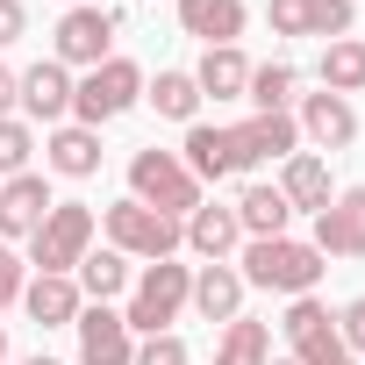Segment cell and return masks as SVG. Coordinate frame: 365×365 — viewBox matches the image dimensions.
Returning a JSON list of instances; mask_svg holds the SVG:
<instances>
[{"mask_svg":"<svg viewBox=\"0 0 365 365\" xmlns=\"http://www.w3.org/2000/svg\"><path fill=\"white\" fill-rule=\"evenodd\" d=\"M294 129H301L315 150H351V143H358V108H351L344 93H308L301 115H294Z\"/></svg>","mask_w":365,"mask_h":365,"instance_id":"13","label":"cell"},{"mask_svg":"<svg viewBox=\"0 0 365 365\" xmlns=\"http://www.w3.org/2000/svg\"><path fill=\"white\" fill-rule=\"evenodd\" d=\"M108 43H115V15H108V8H65V22H58V65H65V72H72V65H86V72L108 65V58H115Z\"/></svg>","mask_w":365,"mask_h":365,"instance_id":"10","label":"cell"},{"mask_svg":"<svg viewBox=\"0 0 365 365\" xmlns=\"http://www.w3.org/2000/svg\"><path fill=\"white\" fill-rule=\"evenodd\" d=\"M187 308H201V322H237L244 315V272L237 265H201Z\"/></svg>","mask_w":365,"mask_h":365,"instance_id":"18","label":"cell"},{"mask_svg":"<svg viewBox=\"0 0 365 365\" xmlns=\"http://www.w3.org/2000/svg\"><path fill=\"white\" fill-rule=\"evenodd\" d=\"M187 294H194V272H187V265H172V258L143 265V272L129 279V308H122L129 336H165V329L179 322V308H187Z\"/></svg>","mask_w":365,"mask_h":365,"instance_id":"3","label":"cell"},{"mask_svg":"<svg viewBox=\"0 0 365 365\" xmlns=\"http://www.w3.org/2000/svg\"><path fill=\"white\" fill-rule=\"evenodd\" d=\"M22 365H58V358H22Z\"/></svg>","mask_w":365,"mask_h":365,"instance_id":"37","label":"cell"},{"mask_svg":"<svg viewBox=\"0 0 365 365\" xmlns=\"http://www.w3.org/2000/svg\"><path fill=\"white\" fill-rule=\"evenodd\" d=\"M315 79H322V93H365V43L358 36H336V43H322V58H315Z\"/></svg>","mask_w":365,"mask_h":365,"instance_id":"23","label":"cell"},{"mask_svg":"<svg viewBox=\"0 0 365 365\" xmlns=\"http://www.w3.org/2000/svg\"><path fill=\"white\" fill-rule=\"evenodd\" d=\"M72 8H79V0H72Z\"/></svg>","mask_w":365,"mask_h":365,"instance_id":"39","label":"cell"},{"mask_svg":"<svg viewBox=\"0 0 365 365\" xmlns=\"http://www.w3.org/2000/svg\"><path fill=\"white\" fill-rule=\"evenodd\" d=\"M322 258H365V187H344L322 215H315V237H308Z\"/></svg>","mask_w":365,"mask_h":365,"instance_id":"12","label":"cell"},{"mask_svg":"<svg viewBox=\"0 0 365 365\" xmlns=\"http://www.w3.org/2000/svg\"><path fill=\"white\" fill-rule=\"evenodd\" d=\"M15 86H22V108H29V122H65L72 115V72L58 65V58H43V65H29V72H15Z\"/></svg>","mask_w":365,"mask_h":365,"instance_id":"16","label":"cell"},{"mask_svg":"<svg viewBox=\"0 0 365 365\" xmlns=\"http://www.w3.org/2000/svg\"><path fill=\"white\" fill-rule=\"evenodd\" d=\"M230 208H237V230L244 237H287V222H294V208L279 201V187H244Z\"/></svg>","mask_w":365,"mask_h":365,"instance_id":"24","label":"cell"},{"mask_svg":"<svg viewBox=\"0 0 365 365\" xmlns=\"http://www.w3.org/2000/svg\"><path fill=\"white\" fill-rule=\"evenodd\" d=\"M301 150V129H294V115H251V122H237L230 129V165L237 172H251V165H287Z\"/></svg>","mask_w":365,"mask_h":365,"instance_id":"8","label":"cell"},{"mask_svg":"<svg viewBox=\"0 0 365 365\" xmlns=\"http://www.w3.org/2000/svg\"><path fill=\"white\" fill-rule=\"evenodd\" d=\"M351 0H265V22L279 29V36H322V43H336V36H351Z\"/></svg>","mask_w":365,"mask_h":365,"instance_id":"9","label":"cell"},{"mask_svg":"<svg viewBox=\"0 0 365 365\" xmlns=\"http://www.w3.org/2000/svg\"><path fill=\"white\" fill-rule=\"evenodd\" d=\"M294 86H301V72H294V65H251L244 101H251L258 115H287V108H294Z\"/></svg>","mask_w":365,"mask_h":365,"instance_id":"29","label":"cell"},{"mask_svg":"<svg viewBox=\"0 0 365 365\" xmlns=\"http://www.w3.org/2000/svg\"><path fill=\"white\" fill-rule=\"evenodd\" d=\"M22 308H29V322H43V329H65V322H79L86 294L72 287V272H36V279L22 287Z\"/></svg>","mask_w":365,"mask_h":365,"instance_id":"17","label":"cell"},{"mask_svg":"<svg viewBox=\"0 0 365 365\" xmlns=\"http://www.w3.org/2000/svg\"><path fill=\"white\" fill-rule=\"evenodd\" d=\"M336 336H344V351H351V358H365V294H358V301H344Z\"/></svg>","mask_w":365,"mask_h":365,"instance_id":"33","label":"cell"},{"mask_svg":"<svg viewBox=\"0 0 365 365\" xmlns=\"http://www.w3.org/2000/svg\"><path fill=\"white\" fill-rule=\"evenodd\" d=\"M22 29H29V8H22V0H0V51L22 43Z\"/></svg>","mask_w":365,"mask_h":365,"instance_id":"34","label":"cell"},{"mask_svg":"<svg viewBox=\"0 0 365 365\" xmlns=\"http://www.w3.org/2000/svg\"><path fill=\"white\" fill-rule=\"evenodd\" d=\"M86 251H93V208L86 201H51V215L29 237V265L36 272H72Z\"/></svg>","mask_w":365,"mask_h":365,"instance_id":"6","label":"cell"},{"mask_svg":"<svg viewBox=\"0 0 365 365\" xmlns=\"http://www.w3.org/2000/svg\"><path fill=\"white\" fill-rule=\"evenodd\" d=\"M129 365H194V358H187V344H179V336L165 329V336H143Z\"/></svg>","mask_w":365,"mask_h":365,"instance_id":"31","label":"cell"},{"mask_svg":"<svg viewBox=\"0 0 365 365\" xmlns=\"http://www.w3.org/2000/svg\"><path fill=\"white\" fill-rule=\"evenodd\" d=\"M29 150H36V129H29L22 115H0V179L29 172Z\"/></svg>","mask_w":365,"mask_h":365,"instance_id":"30","label":"cell"},{"mask_svg":"<svg viewBox=\"0 0 365 365\" xmlns=\"http://www.w3.org/2000/svg\"><path fill=\"white\" fill-rule=\"evenodd\" d=\"M272 365H294V358H272Z\"/></svg>","mask_w":365,"mask_h":365,"instance_id":"38","label":"cell"},{"mask_svg":"<svg viewBox=\"0 0 365 365\" xmlns=\"http://www.w3.org/2000/svg\"><path fill=\"white\" fill-rule=\"evenodd\" d=\"M22 287H29V265L15 258V244H0V308H15Z\"/></svg>","mask_w":365,"mask_h":365,"instance_id":"32","label":"cell"},{"mask_svg":"<svg viewBox=\"0 0 365 365\" xmlns=\"http://www.w3.org/2000/svg\"><path fill=\"white\" fill-rule=\"evenodd\" d=\"M0 365H8V329H0Z\"/></svg>","mask_w":365,"mask_h":365,"instance_id":"36","label":"cell"},{"mask_svg":"<svg viewBox=\"0 0 365 365\" xmlns=\"http://www.w3.org/2000/svg\"><path fill=\"white\" fill-rule=\"evenodd\" d=\"M101 230H108V251L143 258V265H158V258H172L179 244H187V230H179L172 215H158V208H143V201H115V208H101Z\"/></svg>","mask_w":365,"mask_h":365,"instance_id":"4","label":"cell"},{"mask_svg":"<svg viewBox=\"0 0 365 365\" xmlns=\"http://www.w3.org/2000/svg\"><path fill=\"white\" fill-rule=\"evenodd\" d=\"M43 158H51V172H65V179H93V172H101V129L58 122L51 143H43Z\"/></svg>","mask_w":365,"mask_h":365,"instance_id":"22","label":"cell"},{"mask_svg":"<svg viewBox=\"0 0 365 365\" xmlns=\"http://www.w3.org/2000/svg\"><path fill=\"white\" fill-rule=\"evenodd\" d=\"M72 329H79V365H129V358H136L129 322H122L115 308H101V301H93V308H79V322H72Z\"/></svg>","mask_w":365,"mask_h":365,"instance_id":"14","label":"cell"},{"mask_svg":"<svg viewBox=\"0 0 365 365\" xmlns=\"http://www.w3.org/2000/svg\"><path fill=\"white\" fill-rule=\"evenodd\" d=\"M136 101H143V65H136V58H108V65H93V72L72 86V115H79V129H101V122L129 115Z\"/></svg>","mask_w":365,"mask_h":365,"instance_id":"5","label":"cell"},{"mask_svg":"<svg viewBox=\"0 0 365 365\" xmlns=\"http://www.w3.org/2000/svg\"><path fill=\"white\" fill-rule=\"evenodd\" d=\"M43 215H51V179H43V172L0 179V244H29Z\"/></svg>","mask_w":365,"mask_h":365,"instance_id":"11","label":"cell"},{"mask_svg":"<svg viewBox=\"0 0 365 365\" xmlns=\"http://www.w3.org/2000/svg\"><path fill=\"white\" fill-rule=\"evenodd\" d=\"M237 272H244V287H265V294L301 301V294H315V287H322L329 258H322L315 244H301V237H244Z\"/></svg>","mask_w":365,"mask_h":365,"instance_id":"1","label":"cell"},{"mask_svg":"<svg viewBox=\"0 0 365 365\" xmlns=\"http://www.w3.org/2000/svg\"><path fill=\"white\" fill-rule=\"evenodd\" d=\"M179 230H187V251H201L208 265H230V251L244 244V230H237V208H194L187 222H179Z\"/></svg>","mask_w":365,"mask_h":365,"instance_id":"20","label":"cell"},{"mask_svg":"<svg viewBox=\"0 0 365 365\" xmlns=\"http://www.w3.org/2000/svg\"><path fill=\"white\" fill-rule=\"evenodd\" d=\"M194 86H201V101H244V86H251V58H244L237 43H222V51H201V65H194Z\"/></svg>","mask_w":365,"mask_h":365,"instance_id":"21","label":"cell"},{"mask_svg":"<svg viewBox=\"0 0 365 365\" xmlns=\"http://www.w3.org/2000/svg\"><path fill=\"white\" fill-rule=\"evenodd\" d=\"M72 287L108 308L115 294H129V258H122V251H86V258L72 265Z\"/></svg>","mask_w":365,"mask_h":365,"instance_id":"25","label":"cell"},{"mask_svg":"<svg viewBox=\"0 0 365 365\" xmlns=\"http://www.w3.org/2000/svg\"><path fill=\"white\" fill-rule=\"evenodd\" d=\"M15 101H22V86H15V72H8V65H0V115H8Z\"/></svg>","mask_w":365,"mask_h":365,"instance_id":"35","label":"cell"},{"mask_svg":"<svg viewBox=\"0 0 365 365\" xmlns=\"http://www.w3.org/2000/svg\"><path fill=\"white\" fill-rule=\"evenodd\" d=\"M187 172L194 179H230L237 165H230V129H215V122H187Z\"/></svg>","mask_w":365,"mask_h":365,"instance_id":"26","label":"cell"},{"mask_svg":"<svg viewBox=\"0 0 365 365\" xmlns=\"http://www.w3.org/2000/svg\"><path fill=\"white\" fill-rule=\"evenodd\" d=\"M215 365H272V329L251 322V315H237L222 329V344H215Z\"/></svg>","mask_w":365,"mask_h":365,"instance_id":"27","label":"cell"},{"mask_svg":"<svg viewBox=\"0 0 365 365\" xmlns=\"http://www.w3.org/2000/svg\"><path fill=\"white\" fill-rule=\"evenodd\" d=\"M143 101H150L165 122H194V115H201V86H194V72H158V79L143 86Z\"/></svg>","mask_w":365,"mask_h":365,"instance_id":"28","label":"cell"},{"mask_svg":"<svg viewBox=\"0 0 365 365\" xmlns=\"http://www.w3.org/2000/svg\"><path fill=\"white\" fill-rule=\"evenodd\" d=\"M287 344H294V365H358L351 351H344V336H336V315L315 301V294H301V301H287Z\"/></svg>","mask_w":365,"mask_h":365,"instance_id":"7","label":"cell"},{"mask_svg":"<svg viewBox=\"0 0 365 365\" xmlns=\"http://www.w3.org/2000/svg\"><path fill=\"white\" fill-rule=\"evenodd\" d=\"M279 201H287L294 215H322V208L336 201V187H329V158H322V150H294V158L279 165Z\"/></svg>","mask_w":365,"mask_h":365,"instance_id":"15","label":"cell"},{"mask_svg":"<svg viewBox=\"0 0 365 365\" xmlns=\"http://www.w3.org/2000/svg\"><path fill=\"white\" fill-rule=\"evenodd\" d=\"M129 201H143V208H158V215H172V222H187L194 208H201V179L187 172V158L179 150H136L129 158Z\"/></svg>","mask_w":365,"mask_h":365,"instance_id":"2","label":"cell"},{"mask_svg":"<svg viewBox=\"0 0 365 365\" xmlns=\"http://www.w3.org/2000/svg\"><path fill=\"white\" fill-rule=\"evenodd\" d=\"M179 29L201 36L208 51H222L244 36V0H179Z\"/></svg>","mask_w":365,"mask_h":365,"instance_id":"19","label":"cell"}]
</instances>
